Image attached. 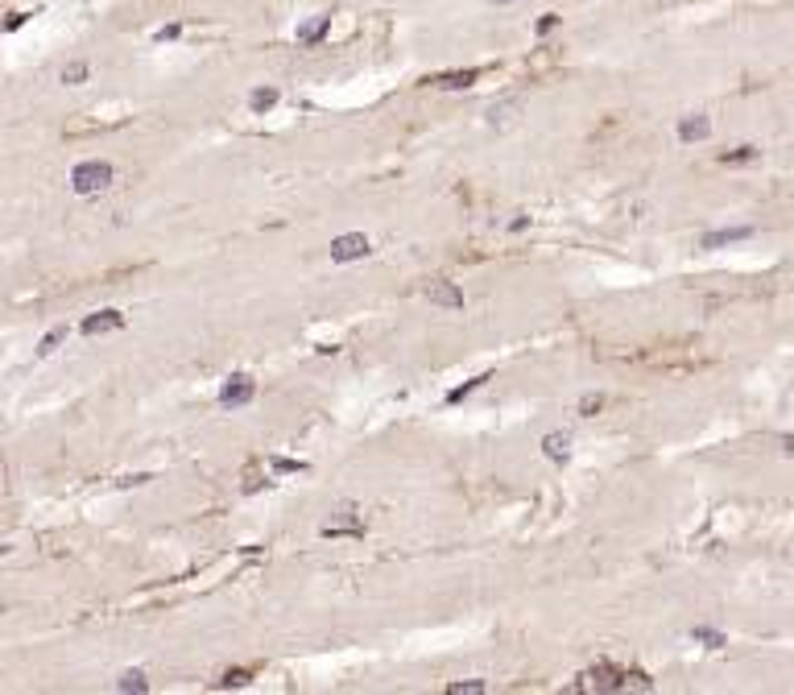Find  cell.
I'll return each mask as SVG.
<instances>
[{
	"instance_id": "obj_1",
	"label": "cell",
	"mask_w": 794,
	"mask_h": 695,
	"mask_svg": "<svg viewBox=\"0 0 794 695\" xmlns=\"http://www.w3.org/2000/svg\"><path fill=\"white\" fill-rule=\"evenodd\" d=\"M116 183V166L112 162H79L75 170H71V190L75 195H99V190H108V186Z\"/></svg>"
},
{
	"instance_id": "obj_2",
	"label": "cell",
	"mask_w": 794,
	"mask_h": 695,
	"mask_svg": "<svg viewBox=\"0 0 794 695\" xmlns=\"http://www.w3.org/2000/svg\"><path fill=\"white\" fill-rule=\"evenodd\" d=\"M579 687L583 692H620V687H629V671H620V666H592L579 679Z\"/></svg>"
},
{
	"instance_id": "obj_3",
	"label": "cell",
	"mask_w": 794,
	"mask_h": 695,
	"mask_svg": "<svg viewBox=\"0 0 794 695\" xmlns=\"http://www.w3.org/2000/svg\"><path fill=\"white\" fill-rule=\"evenodd\" d=\"M323 534H327V538H335V534H364V517H360L356 505H340V510H331V517L323 521Z\"/></svg>"
},
{
	"instance_id": "obj_4",
	"label": "cell",
	"mask_w": 794,
	"mask_h": 695,
	"mask_svg": "<svg viewBox=\"0 0 794 695\" xmlns=\"http://www.w3.org/2000/svg\"><path fill=\"white\" fill-rule=\"evenodd\" d=\"M253 377H244V372H232L228 381L220 385V406L223 410H236V406H244L249 398H253Z\"/></svg>"
},
{
	"instance_id": "obj_5",
	"label": "cell",
	"mask_w": 794,
	"mask_h": 695,
	"mask_svg": "<svg viewBox=\"0 0 794 695\" xmlns=\"http://www.w3.org/2000/svg\"><path fill=\"white\" fill-rule=\"evenodd\" d=\"M372 253V240L364 232H352V236H335L331 240V261H360Z\"/></svg>"
},
{
	"instance_id": "obj_6",
	"label": "cell",
	"mask_w": 794,
	"mask_h": 695,
	"mask_svg": "<svg viewBox=\"0 0 794 695\" xmlns=\"http://www.w3.org/2000/svg\"><path fill=\"white\" fill-rule=\"evenodd\" d=\"M426 302H435V307H443V311H464V290L455 286V281H426Z\"/></svg>"
},
{
	"instance_id": "obj_7",
	"label": "cell",
	"mask_w": 794,
	"mask_h": 695,
	"mask_svg": "<svg viewBox=\"0 0 794 695\" xmlns=\"http://www.w3.org/2000/svg\"><path fill=\"white\" fill-rule=\"evenodd\" d=\"M711 137V116L707 112H691V116H678V141L683 145H695V141Z\"/></svg>"
},
{
	"instance_id": "obj_8",
	"label": "cell",
	"mask_w": 794,
	"mask_h": 695,
	"mask_svg": "<svg viewBox=\"0 0 794 695\" xmlns=\"http://www.w3.org/2000/svg\"><path fill=\"white\" fill-rule=\"evenodd\" d=\"M517 112H522V99H513V95H501L496 104H488L485 120L492 125V129H505L509 120H517Z\"/></svg>"
},
{
	"instance_id": "obj_9",
	"label": "cell",
	"mask_w": 794,
	"mask_h": 695,
	"mask_svg": "<svg viewBox=\"0 0 794 695\" xmlns=\"http://www.w3.org/2000/svg\"><path fill=\"white\" fill-rule=\"evenodd\" d=\"M125 327V315L120 311H95V315H88L83 323H79V331L83 335H104V331H120Z\"/></svg>"
},
{
	"instance_id": "obj_10",
	"label": "cell",
	"mask_w": 794,
	"mask_h": 695,
	"mask_svg": "<svg viewBox=\"0 0 794 695\" xmlns=\"http://www.w3.org/2000/svg\"><path fill=\"white\" fill-rule=\"evenodd\" d=\"M753 228L749 224H737V228H716L707 232L704 240H699V248H724V244H741V240H749Z\"/></svg>"
},
{
	"instance_id": "obj_11",
	"label": "cell",
	"mask_w": 794,
	"mask_h": 695,
	"mask_svg": "<svg viewBox=\"0 0 794 695\" xmlns=\"http://www.w3.org/2000/svg\"><path fill=\"white\" fill-rule=\"evenodd\" d=\"M431 83H435V87H447V92H468L472 83H480V71H472V66H468V71H443Z\"/></svg>"
},
{
	"instance_id": "obj_12",
	"label": "cell",
	"mask_w": 794,
	"mask_h": 695,
	"mask_svg": "<svg viewBox=\"0 0 794 695\" xmlns=\"http://www.w3.org/2000/svg\"><path fill=\"white\" fill-rule=\"evenodd\" d=\"M542 451H546L555 463H567V460H571V435H567V430L546 435V439H542Z\"/></svg>"
},
{
	"instance_id": "obj_13",
	"label": "cell",
	"mask_w": 794,
	"mask_h": 695,
	"mask_svg": "<svg viewBox=\"0 0 794 695\" xmlns=\"http://www.w3.org/2000/svg\"><path fill=\"white\" fill-rule=\"evenodd\" d=\"M327 29H331V17H327V13H323L319 21H302V25H298V42H302V46H314V42L327 38Z\"/></svg>"
},
{
	"instance_id": "obj_14",
	"label": "cell",
	"mask_w": 794,
	"mask_h": 695,
	"mask_svg": "<svg viewBox=\"0 0 794 695\" xmlns=\"http://www.w3.org/2000/svg\"><path fill=\"white\" fill-rule=\"evenodd\" d=\"M88 75H91L88 58H71V62L62 66V75H58V79H62L67 87H79V83H88Z\"/></svg>"
},
{
	"instance_id": "obj_15",
	"label": "cell",
	"mask_w": 794,
	"mask_h": 695,
	"mask_svg": "<svg viewBox=\"0 0 794 695\" xmlns=\"http://www.w3.org/2000/svg\"><path fill=\"white\" fill-rule=\"evenodd\" d=\"M116 692H137V695L149 692V679H145V671H137V666H132V671H125V675L116 679Z\"/></svg>"
},
{
	"instance_id": "obj_16",
	"label": "cell",
	"mask_w": 794,
	"mask_h": 695,
	"mask_svg": "<svg viewBox=\"0 0 794 695\" xmlns=\"http://www.w3.org/2000/svg\"><path fill=\"white\" fill-rule=\"evenodd\" d=\"M277 99H281V92H277V87H257V92L249 95V108H253V112L261 116V112H269V108H273Z\"/></svg>"
},
{
	"instance_id": "obj_17",
	"label": "cell",
	"mask_w": 794,
	"mask_h": 695,
	"mask_svg": "<svg viewBox=\"0 0 794 695\" xmlns=\"http://www.w3.org/2000/svg\"><path fill=\"white\" fill-rule=\"evenodd\" d=\"M485 381H492V372H480V377H468V381H464L459 389H451V393H447V406H455V402H464V398H468L472 389H480Z\"/></svg>"
},
{
	"instance_id": "obj_18",
	"label": "cell",
	"mask_w": 794,
	"mask_h": 695,
	"mask_svg": "<svg viewBox=\"0 0 794 695\" xmlns=\"http://www.w3.org/2000/svg\"><path fill=\"white\" fill-rule=\"evenodd\" d=\"M488 683L485 679H464V683H447V695H485Z\"/></svg>"
},
{
	"instance_id": "obj_19",
	"label": "cell",
	"mask_w": 794,
	"mask_h": 695,
	"mask_svg": "<svg viewBox=\"0 0 794 695\" xmlns=\"http://www.w3.org/2000/svg\"><path fill=\"white\" fill-rule=\"evenodd\" d=\"M753 157H757V145H737V149L720 153V162H724V166H737V162H753Z\"/></svg>"
},
{
	"instance_id": "obj_20",
	"label": "cell",
	"mask_w": 794,
	"mask_h": 695,
	"mask_svg": "<svg viewBox=\"0 0 794 695\" xmlns=\"http://www.w3.org/2000/svg\"><path fill=\"white\" fill-rule=\"evenodd\" d=\"M691 638H695V642H704V646H711V650H720V646H724V642H728V638H724L720 629H707V625H699V629H691Z\"/></svg>"
},
{
	"instance_id": "obj_21",
	"label": "cell",
	"mask_w": 794,
	"mask_h": 695,
	"mask_svg": "<svg viewBox=\"0 0 794 695\" xmlns=\"http://www.w3.org/2000/svg\"><path fill=\"white\" fill-rule=\"evenodd\" d=\"M249 683H253V671H240V666H236V671H228V675H223L216 687H249Z\"/></svg>"
},
{
	"instance_id": "obj_22",
	"label": "cell",
	"mask_w": 794,
	"mask_h": 695,
	"mask_svg": "<svg viewBox=\"0 0 794 695\" xmlns=\"http://www.w3.org/2000/svg\"><path fill=\"white\" fill-rule=\"evenodd\" d=\"M62 339H67V327H54V331L46 335L42 344H38V356H50V352H54V348H58Z\"/></svg>"
},
{
	"instance_id": "obj_23",
	"label": "cell",
	"mask_w": 794,
	"mask_h": 695,
	"mask_svg": "<svg viewBox=\"0 0 794 695\" xmlns=\"http://www.w3.org/2000/svg\"><path fill=\"white\" fill-rule=\"evenodd\" d=\"M600 406H604V393H587V398H579V406H575V410H579L583 418H592Z\"/></svg>"
},
{
	"instance_id": "obj_24",
	"label": "cell",
	"mask_w": 794,
	"mask_h": 695,
	"mask_svg": "<svg viewBox=\"0 0 794 695\" xmlns=\"http://www.w3.org/2000/svg\"><path fill=\"white\" fill-rule=\"evenodd\" d=\"M534 29H538V34L546 38L550 29H559V13H546V17H538V25H534Z\"/></svg>"
},
{
	"instance_id": "obj_25",
	"label": "cell",
	"mask_w": 794,
	"mask_h": 695,
	"mask_svg": "<svg viewBox=\"0 0 794 695\" xmlns=\"http://www.w3.org/2000/svg\"><path fill=\"white\" fill-rule=\"evenodd\" d=\"M178 34H182V21H170V25H162V29H158V42H174Z\"/></svg>"
},
{
	"instance_id": "obj_26",
	"label": "cell",
	"mask_w": 794,
	"mask_h": 695,
	"mask_svg": "<svg viewBox=\"0 0 794 695\" xmlns=\"http://www.w3.org/2000/svg\"><path fill=\"white\" fill-rule=\"evenodd\" d=\"M273 468H277V472H302L307 463L302 460H273Z\"/></svg>"
},
{
	"instance_id": "obj_27",
	"label": "cell",
	"mask_w": 794,
	"mask_h": 695,
	"mask_svg": "<svg viewBox=\"0 0 794 695\" xmlns=\"http://www.w3.org/2000/svg\"><path fill=\"white\" fill-rule=\"evenodd\" d=\"M25 21H29V17H25V13H13V17H8V21H4V34H13V29H21V25H25Z\"/></svg>"
},
{
	"instance_id": "obj_28",
	"label": "cell",
	"mask_w": 794,
	"mask_h": 695,
	"mask_svg": "<svg viewBox=\"0 0 794 695\" xmlns=\"http://www.w3.org/2000/svg\"><path fill=\"white\" fill-rule=\"evenodd\" d=\"M778 447H782V456H790V460H794V435H782V439H778Z\"/></svg>"
},
{
	"instance_id": "obj_29",
	"label": "cell",
	"mask_w": 794,
	"mask_h": 695,
	"mask_svg": "<svg viewBox=\"0 0 794 695\" xmlns=\"http://www.w3.org/2000/svg\"><path fill=\"white\" fill-rule=\"evenodd\" d=\"M492 8H505V4H517V0H488Z\"/></svg>"
}]
</instances>
